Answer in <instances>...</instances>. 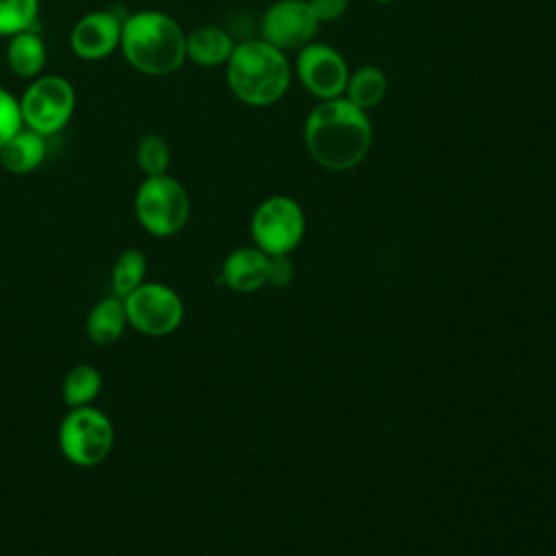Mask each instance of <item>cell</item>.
<instances>
[{
	"instance_id": "obj_23",
	"label": "cell",
	"mask_w": 556,
	"mask_h": 556,
	"mask_svg": "<svg viewBox=\"0 0 556 556\" xmlns=\"http://www.w3.org/2000/svg\"><path fill=\"white\" fill-rule=\"evenodd\" d=\"M306 2L319 24L341 20L350 7V0H306Z\"/></svg>"
},
{
	"instance_id": "obj_14",
	"label": "cell",
	"mask_w": 556,
	"mask_h": 556,
	"mask_svg": "<svg viewBox=\"0 0 556 556\" xmlns=\"http://www.w3.org/2000/svg\"><path fill=\"white\" fill-rule=\"evenodd\" d=\"M235 50V41L228 30L206 24L187 33L185 52L187 59L200 67H217L226 65Z\"/></svg>"
},
{
	"instance_id": "obj_13",
	"label": "cell",
	"mask_w": 556,
	"mask_h": 556,
	"mask_svg": "<svg viewBox=\"0 0 556 556\" xmlns=\"http://www.w3.org/2000/svg\"><path fill=\"white\" fill-rule=\"evenodd\" d=\"M46 137L22 126L11 139L0 146V165L15 176L35 172L46 159Z\"/></svg>"
},
{
	"instance_id": "obj_24",
	"label": "cell",
	"mask_w": 556,
	"mask_h": 556,
	"mask_svg": "<svg viewBox=\"0 0 556 556\" xmlns=\"http://www.w3.org/2000/svg\"><path fill=\"white\" fill-rule=\"evenodd\" d=\"M293 278V265L287 258V254H269V274L267 280L276 287L287 285Z\"/></svg>"
},
{
	"instance_id": "obj_8",
	"label": "cell",
	"mask_w": 556,
	"mask_h": 556,
	"mask_svg": "<svg viewBox=\"0 0 556 556\" xmlns=\"http://www.w3.org/2000/svg\"><path fill=\"white\" fill-rule=\"evenodd\" d=\"M250 228L258 250L265 254H287L304 237V213L295 200L271 195L256 206Z\"/></svg>"
},
{
	"instance_id": "obj_7",
	"label": "cell",
	"mask_w": 556,
	"mask_h": 556,
	"mask_svg": "<svg viewBox=\"0 0 556 556\" xmlns=\"http://www.w3.org/2000/svg\"><path fill=\"white\" fill-rule=\"evenodd\" d=\"M128 326L146 337L172 334L185 315L180 295L163 282H141L124 298Z\"/></svg>"
},
{
	"instance_id": "obj_4",
	"label": "cell",
	"mask_w": 556,
	"mask_h": 556,
	"mask_svg": "<svg viewBox=\"0 0 556 556\" xmlns=\"http://www.w3.org/2000/svg\"><path fill=\"white\" fill-rule=\"evenodd\" d=\"M56 441L67 463L76 467H96L109 458L115 430L109 415L89 404L65 413L59 424Z\"/></svg>"
},
{
	"instance_id": "obj_20",
	"label": "cell",
	"mask_w": 556,
	"mask_h": 556,
	"mask_svg": "<svg viewBox=\"0 0 556 556\" xmlns=\"http://www.w3.org/2000/svg\"><path fill=\"white\" fill-rule=\"evenodd\" d=\"M137 165L143 172V176H161L167 174L169 167V146L165 137L159 132H148L137 143Z\"/></svg>"
},
{
	"instance_id": "obj_16",
	"label": "cell",
	"mask_w": 556,
	"mask_h": 556,
	"mask_svg": "<svg viewBox=\"0 0 556 556\" xmlns=\"http://www.w3.org/2000/svg\"><path fill=\"white\" fill-rule=\"evenodd\" d=\"M9 70L20 78H37L46 65V46L33 30H22L7 46Z\"/></svg>"
},
{
	"instance_id": "obj_1",
	"label": "cell",
	"mask_w": 556,
	"mask_h": 556,
	"mask_svg": "<svg viewBox=\"0 0 556 556\" xmlns=\"http://www.w3.org/2000/svg\"><path fill=\"white\" fill-rule=\"evenodd\" d=\"M304 148L311 159L330 172L356 167L369 154L374 128L367 111L352 104L348 98L319 100L306 115Z\"/></svg>"
},
{
	"instance_id": "obj_19",
	"label": "cell",
	"mask_w": 556,
	"mask_h": 556,
	"mask_svg": "<svg viewBox=\"0 0 556 556\" xmlns=\"http://www.w3.org/2000/svg\"><path fill=\"white\" fill-rule=\"evenodd\" d=\"M146 269H148V258L141 250L137 248L124 250L111 267L113 295L124 300L128 293H132L141 282H146Z\"/></svg>"
},
{
	"instance_id": "obj_5",
	"label": "cell",
	"mask_w": 556,
	"mask_h": 556,
	"mask_svg": "<svg viewBox=\"0 0 556 556\" xmlns=\"http://www.w3.org/2000/svg\"><path fill=\"white\" fill-rule=\"evenodd\" d=\"M187 189L169 174L146 176L135 193V215L141 228L154 237L180 232L189 219Z\"/></svg>"
},
{
	"instance_id": "obj_10",
	"label": "cell",
	"mask_w": 556,
	"mask_h": 556,
	"mask_svg": "<svg viewBox=\"0 0 556 556\" xmlns=\"http://www.w3.org/2000/svg\"><path fill=\"white\" fill-rule=\"evenodd\" d=\"M319 22L306 0H274L261 17V39L282 52H298L313 41Z\"/></svg>"
},
{
	"instance_id": "obj_15",
	"label": "cell",
	"mask_w": 556,
	"mask_h": 556,
	"mask_svg": "<svg viewBox=\"0 0 556 556\" xmlns=\"http://www.w3.org/2000/svg\"><path fill=\"white\" fill-rule=\"evenodd\" d=\"M128 326L124 300L117 295H109L98 300L85 321V330L91 343L96 345H113L122 339Z\"/></svg>"
},
{
	"instance_id": "obj_21",
	"label": "cell",
	"mask_w": 556,
	"mask_h": 556,
	"mask_svg": "<svg viewBox=\"0 0 556 556\" xmlns=\"http://www.w3.org/2000/svg\"><path fill=\"white\" fill-rule=\"evenodd\" d=\"M39 13V0H0V35L30 30Z\"/></svg>"
},
{
	"instance_id": "obj_3",
	"label": "cell",
	"mask_w": 556,
	"mask_h": 556,
	"mask_svg": "<svg viewBox=\"0 0 556 556\" xmlns=\"http://www.w3.org/2000/svg\"><path fill=\"white\" fill-rule=\"evenodd\" d=\"M293 67L287 52L274 48L261 37L235 43L226 61V83L230 93L248 106L276 104L291 85Z\"/></svg>"
},
{
	"instance_id": "obj_12",
	"label": "cell",
	"mask_w": 556,
	"mask_h": 556,
	"mask_svg": "<svg viewBox=\"0 0 556 556\" xmlns=\"http://www.w3.org/2000/svg\"><path fill=\"white\" fill-rule=\"evenodd\" d=\"M269 274V254L258 248H239L235 250L222 267V280L235 291L248 293L256 291L267 282Z\"/></svg>"
},
{
	"instance_id": "obj_22",
	"label": "cell",
	"mask_w": 556,
	"mask_h": 556,
	"mask_svg": "<svg viewBox=\"0 0 556 556\" xmlns=\"http://www.w3.org/2000/svg\"><path fill=\"white\" fill-rule=\"evenodd\" d=\"M22 126L24 124L20 113V100L4 87H0V146L11 139Z\"/></svg>"
},
{
	"instance_id": "obj_18",
	"label": "cell",
	"mask_w": 556,
	"mask_h": 556,
	"mask_svg": "<svg viewBox=\"0 0 556 556\" xmlns=\"http://www.w3.org/2000/svg\"><path fill=\"white\" fill-rule=\"evenodd\" d=\"M102 389V376L93 365H76L72 367L61 384V397L65 406L78 408V406H89L93 400L100 395Z\"/></svg>"
},
{
	"instance_id": "obj_11",
	"label": "cell",
	"mask_w": 556,
	"mask_h": 556,
	"mask_svg": "<svg viewBox=\"0 0 556 556\" xmlns=\"http://www.w3.org/2000/svg\"><path fill=\"white\" fill-rule=\"evenodd\" d=\"M122 22L109 9L85 13L70 33V48L83 61H100L113 54L122 41Z\"/></svg>"
},
{
	"instance_id": "obj_9",
	"label": "cell",
	"mask_w": 556,
	"mask_h": 556,
	"mask_svg": "<svg viewBox=\"0 0 556 556\" xmlns=\"http://www.w3.org/2000/svg\"><path fill=\"white\" fill-rule=\"evenodd\" d=\"M293 72L302 87L317 100H332L345 93L350 67L345 56L319 41H311L295 54Z\"/></svg>"
},
{
	"instance_id": "obj_6",
	"label": "cell",
	"mask_w": 556,
	"mask_h": 556,
	"mask_svg": "<svg viewBox=\"0 0 556 556\" xmlns=\"http://www.w3.org/2000/svg\"><path fill=\"white\" fill-rule=\"evenodd\" d=\"M76 109V93L67 78L46 74L33 78L20 98L22 124L41 137H52L63 130Z\"/></svg>"
},
{
	"instance_id": "obj_17",
	"label": "cell",
	"mask_w": 556,
	"mask_h": 556,
	"mask_svg": "<svg viewBox=\"0 0 556 556\" xmlns=\"http://www.w3.org/2000/svg\"><path fill=\"white\" fill-rule=\"evenodd\" d=\"M387 89H389L387 74L378 65H361L354 72L350 70L343 98H348L352 104L369 113L371 109L382 104Z\"/></svg>"
},
{
	"instance_id": "obj_25",
	"label": "cell",
	"mask_w": 556,
	"mask_h": 556,
	"mask_svg": "<svg viewBox=\"0 0 556 556\" xmlns=\"http://www.w3.org/2000/svg\"><path fill=\"white\" fill-rule=\"evenodd\" d=\"M376 4H389V2H393V0H374Z\"/></svg>"
},
{
	"instance_id": "obj_2",
	"label": "cell",
	"mask_w": 556,
	"mask_h": 556,
	"mask_svg": "<svg viewBox=\"0 0 556 556\" xmlns=\"http://www.w3.org/2000/svg\"><path fill=\"white\" fill-rule=\"evenodd\" d=\"M187 33L163 11H137L122 22V54L132 70L146 76H169L187 61Z\"/></svg>"
}]
</instances>
